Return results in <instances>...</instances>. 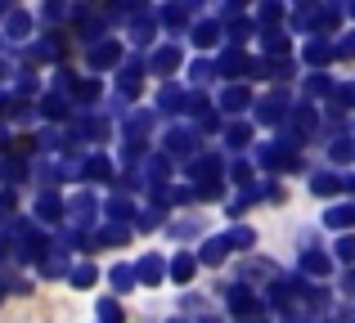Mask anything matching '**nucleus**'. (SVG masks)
<instances>
[{
  "label": "nucleus",
  "mask_w": 355,
  "mask_h": 323,
  "mask_svg": "<svg viewBox=\"0 0 355 323\" xmlns=\"http://www.w3.org/2000/svg\"><path fill=\"white\" fill-rule=\"evenodd\" d=\"M139 279H144V283H157V279H162V261H153V256H148V261H139Z\"/></svg>",
  "instance_id": "f257e3e1"
},
{
  "label": "nucleus",
  "mask_w": 355,
  "mask_h": 323,
  "mask_svg": "<svg viewBox=\"0 0 355 323\" xmlns=\"http://www.w3.org/2000/svg\"><path fill=\"white\" fill-rule=\"evenodd\" d=\"M171 274H175V279H189V274H193V256H175V265H171Z\"/></svg>",
  "instance_id": "f03ea898"
},
{
  "label": "nucleus",
  "mask_w": 355,
  "mask_h": 323,
  "mask_svg": "<svg viewBox=\"0 0 355 323\" xmlns=\"http://www.w3.org/2000/svg\"><path fill=\"white\" fill-rule=\"evenodd\" d=\"M108 63H117V45H99L95 50V68H108Z\"/></svg>",
  "instance_id": "7ed1b4c3"
},
{
  "label": "nucleus",
  "mask_w": 355,
  "mask_h": 323,
  "mask_svg": "<svg viewBox=\"0 0 355 323\" xmlns=\"http://www.w3.org/2000/svg\"><path fill=\"white\" fill-rule=\"evenodd\" d=\"M36 211H45V216H41V220H59V202H54V198H50V193H45V198H41V202H36Z\"/></svg>",
  "instance_id": "20e7f679"
},
{
  "label": "nucleus",
  "mask_w": 355,
  "mask_h": 323,
  "mask_svg": "<svg viewBox=\"0 0 355 323\" xmlns=\"http://www.w3.org/2000/svg\"><path fill=\"white\" fill-rule=\"evenodd\" d=\"M99 319H108V323H121V310L113 306V301H99Z\"/></svg>",
  "instance_id": "39448f33"
},
{
  "label": "nucleus",
  "mask_w": 355,
  "mask_h": 323,
  "mask_svg": "<svg viewBox=\"0 0 355 323\" xmlns=\"http://www.w3.org/2000/svg\"><path fill=\"white\" fill-rule=\"evenodd\" d=\"M113 283H117V292H130V270H113Z\"/></svg>",
  "instance_id": "423d86ee"
},
{
  "label": "nucleus",
  "mask_w": 355,
  "mask_h": 323,
  "mask_svg": "<svg viewBox=\"0 0 355 323\" xmlns=\"http://www.w3.org/2000/svg\"><path fill=\"white\" fill-rule=\"evenodd\" d=\"M95 279V270H90V265H77V270H72V283H90Z\"/></svg>",
  "instance_id": "0eeeda50"
},
{
  "label": "nucleus",
  "mask_w": 355,
  "mask_h": 323,
  "mask_svg": "<svg viewBox=\"0 0 355 323\" xmlns=\"http://www.w3.org/2000/svg\"><path fill=\"white\" fill-rule=\"evenodd\" d=\"M338 252H342V261H355V243H351V238H342Z\"/></svg>",
  "instance_id": "6e6552de"
}]
</instances>
